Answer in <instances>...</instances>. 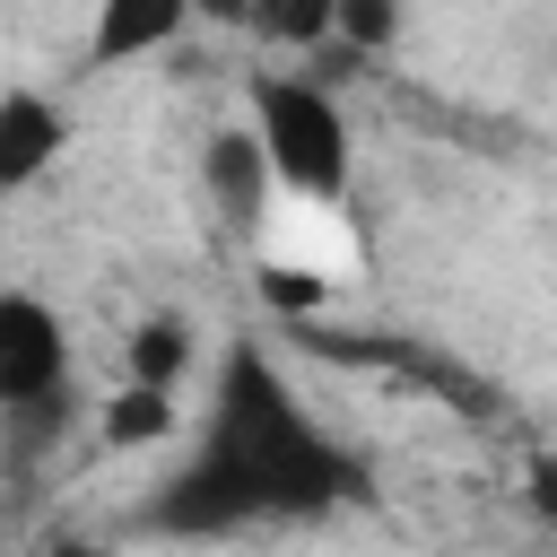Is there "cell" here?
<instances>
[{"mask_svg":"<svg viewBox=\"0 0 557 557\" xmlns=\"http://www.w3.org/2000/svg\"><path fill=\"white\" fill-rule=\"evenodd\" d=\"M70 383V322L35 287H0V418L61 400Z\"/></svg>","mask_w":557,"mask_h":557,"instance_id":"3","label":"cell"},{"mask_svg":"<svg viewBox=\"0 0 557 557\" xmlns=\"http://www.w3.org/2000/svg\"><path fill=\"white\" fill-rule=\"evenodd\" d=\"M348 496H366V461L313 418V400L261 339H235L209 374L200 444L157 487L148 522L209 540V531H252V522H313V513H339Z\"/></svg>","mask_w":557,"mask_h":557,"instance_id":"1","label":"cell"},{"mask_svg":"<svg viewBox=\"0 0 557 557\" xmlns=\"http://www.w3.org/2000/svg\"><path fill=\"white\" fill-rule=\"evenodd\" d=\"M200 0H96L87 17V70H131V61H157L183 44Z\"/></svg>","mask_w":557,"mask_h":557,"instance_id":"6","label":"cell"},{"mask_svg":"<svg viewBox=\"0 0 557 557\" xmlns=\"http://www.w3.org/2000/svg\"><path fill=\"white\" fill-rule=\"evenodd\" d=\"M96 435H104L113 453L174 444V435H183V392H165V383H131V374H122V392L96 409Z\"/></svg>","mask_w":557,"mask_h":557,"instance_id":"7","label":"cell"},{"mask_svg":"<svg viewBox=\"0 0 557 557\" xmlns=\"http://www.w3.org/2000/svg\"><path fill=\"white\" fill-rule=\"evenodd\" d=\"M331 270H313V261H287V252H252V296L270 305V313H296V322H313L322 305H331Z\"/></svg>","mask_w":557,"mask_h":557,"instance_id":"9","label":"cell"},{"mask_svg":"<svg viewBox=\"0 0 557 557\" xmlns=\"http://www.w3.org/2000/svg\"><path fill=\"white\" fill-rule=\"evenodd\" d=\"M244 131L261 139L278 200H348L357 131H348V104L331 87H313L296 70H252L244 78Z\"/></svg>","mask_w":557,"mask_h":557,"instance_id":"2","label":"cell"},{"mask_svg":"<svg viewBox=\"0 0 557 557\" xmlns=\"http://www.w3.org/2000/svg\"><path fill=\"white\" fill-rule=\"evenodd\" d=\"M44 557H104V548H96V540H52Z\"/></svg>","mask_w":557,"mask_h":557,"instance_id":"12","label":"cell"},{"mask_svg":"<svg viewBox=\"0 0 557 557\" xmlns=\"http://www.w3.org/2000/svg\"><path fill=\"white\" fill-rule=\"evenodd\" d=\"M70 113H61V96H44V87H0V200L9 191H35L61 157H70Z\"/></svg>","mask_w":557,"mask_h":557,"instance_id":"4","label":"cell"},{"mask_svg":"<svg viewBox=\"0 0 557 557\" xmlns=\"http://www.w3.org/2000/svg\"><path fill=\"white\" fill-rule=\"evenodd\" d=\"M200 200H209L226 226H244V235H261V226H270L278 183H270V157H261V139H252V131H218V139L200 148Z\"/></svg>","mask_w":557,"mask_h":557,"instance_id":"5","label":"cell"},{"mask_svg":"<svg viewBox=\"0 0 557 557\" xmlns=\"http://www.w3.org/2000/svg\"><path fill=\"white\" fill-rule=\"evenodd\" d=\"M191 322L183 313H148V322H131V339H122V374L131 383H165V392H183V374H191Z\"/></svg>","mask_w":557,"mask_h":557,"instance_id":"8","label":"cell"},{"mask_svg":"<svg viewBox=\"0 0 557 557\" xmlns=\"http://www.w3.org/2000/svg\"><path fill=\"white\" fill-rule=\"evenodd\" d=\"M252 17H261L278 44H322V35L339 26V0H261Z\"/></svg>","mask_w":557,"mask_h":557,"instance_id":"10","label":"cell"},{"mask_svg":"<svg viewBox=\"0 0 557 557\" xmlns=\"http://www.w3.org/2000/svg\"><path fill=\"white\" fill-rule=\"evenodd\" d=\"M531 505H540V513H557V461H540V470H531Z\"/></svg>","mask_w":557,"mask_h":557,"instance_id":"11","label":"cell"}]
</instances>
